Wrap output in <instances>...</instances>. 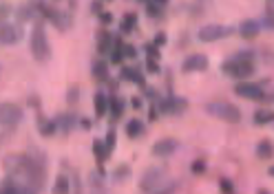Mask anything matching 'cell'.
<instances>
[{"mask_svg": "<svg viewBox=\"0 0 274 194\" xmlns=\"http://www.w3.org/2000/svg\"><path fill=\"white\" fill-rule=\"evenodd\" d=\"M29 49H31V55H34L36 62L45 64L51 60V44H49V38H46V29H45V22L42 20H36L34 29H31Z\"/></svg>", "mask_w": 274, "mask_h": 194, "instance_id": "1", "label": "cell"}, {"mask_svg": "<svg viewBox=\"0 0 274 194\" xmlns=\"http://www.w3.org/2000/svg\"><path fill=\"white\" fill-rule=\"evenodd\" d=\"M226 75L232 79H248L254 75V64H252V53H237L232 60H228L221 66Z\"/></svg>", "mask_w": 274, "mask_h": 194, "instance_id": "2", "label": "cell"}, {"mask_svg": "<svg viewBox=\"0 0 274 194\" xmlns=\"http://www.w3.org/2000/svg\"><path fill=\"white\" fill-rule=\"evenodd\" d=\"M206 113L215 119H221V121H228V124H239L241 121V111L239 106L230 102H210L206 104Z\"/></svg>", "mask_w": 274, "mask_h": 194, "instance_id": "3", "label": "cell"}, {"mask_svg": "<svg viewBox=\"0 0 274 194\" xmlns=\"http://www.w3.org/2000/svg\"><path fill=\"white\" fill-rule=\"evenodd\" d=\"M22 121V108L13 102H0V128L16 130Z\"/></svg>", "mask_w": 274, "mask_h": 194, "instance_id": "4", "label": "cell"}, {"mask_svg": "<svg viewBox=\"0 0 274 194\" xmlns=\"http://www.w3.org/2000/svg\"><path fill=\"white\" fill-rule=\"evenodd\" d=\"M25 31L22 25H11V22H0V44L13 46L18 40H22Z\"/></svg>", "mask_w": 274, "mask_h": 194, "instance_id": "5", "label": "cell"}, {"mask_svg": "<svg viewBox=\"0 0 274 194\" xmlns=\"http://www.w3.org/2000/svg\"><path fill=\"white\" fill-rule=\"evenodd\" d=\"M230 33H232V29L226 25H206V27H201L197 36H199L201 42H217L221 38L230 36Z\"/></svg>", "mask_w": 274, "mask_h": 194, "instance_id": "6", "label": "cell"}, {"mask_svg": "<svg viewBox=\"0 0 274 194\" xmlns=\"http://www.w3.org/2000/svg\"><path fill=\"white\" fill-rule=\"evenodd\" d=\"M234 93H237L239 97H243V99H266V93H263V88L261 86H257V84H250V82H239L237 86H234Z\"/></svg>", "mask_w": 274, "mask_h": 194, "instance_id": "7", "label": "cell"}, {"mask_svg": "<svg viewBox=\"0 0 274 194\" xmlns=\"http://www.w3.org/2000/svg\"><path fill=\"white\" fill-rule=\"evenodd\" d=\"M208 69V55L204 53H192L183 60L182 71L183 73H197V71H206Z\"/></svg>", "mask_w": 274, "mask_h": 194, "instance_id": "8", "label": "cell"}, {"mask_svg": "<svg viewBox=\"0 0 274 194\" xmlns=\"http://www.w3.org/2000/svg\"><path fill=\"white\" fill-rule=\"evenodd\" d=\"M175 150H179V141L173 139V137H164V139L155 141V146H153L155 157H171Z\"/></svg>", "mask_w": 274, "mask_h": 194, "instance_id": "9", "label": "cell"}, {"mask_svg": "<svg viewBox=\"0 0 274 194\" xmlns=\"http://www.w3.org/2000/svg\"><path fill=\"white\" fill-rule=\"evenodd\" d=\"M162 177H164V172L159 168H150L148 172L141 177V181H139V188L144 192H153V190H157V186H159V181H162Z\"/></svg>", "mask_w": 274, "mask_h": 194, "instance_id": "10", "label": "cell"}, {"mask_svg": "<svg viewBox=\"0 0 274 194\" xmlns=\"http://www.w3.org/2000/svg\"><path fill=\"white\" fill-rule=\"evenodd\" d=\"M186 106H188L186 99H182V97H168V99H164V102L159 104V111L166 113V115H182V113L186 111Z\"/></svg>", "mask_w": 274, "mask_h": 194, "instance_id": "11", "label": "cell"}, {"mask_svg": "<svg viewBox=\"0 0 274 194\" xmlns=\"http://www.w3.org/2000/svg\"><path fill=\"white\" fill-rule=\"evenodd\" d=\"M259 31H261V25H259L257 20H243L239 27V36L243 38V40H254V38L259 36Z\"/></svg>", "mask_w": 274, "mask_h": 194, "instance_id": "12", "label": "cell"}, {"mask_svg": "<svg viewBox=\"0 0 274 194\" xmlns=\"http://www.w3.org/2000/svg\"><path fill=\"white\" fill-rule=\"evenodd\" d=\"M144 132H146V126H144V121H141V119L133 117V119L126 121V135H129V139H139Z\"/></svg>", "mask_w": 274, "mask_h": 194, "instance_id": "13", "label": "cell"}, {"mask_svg": "<svg viewBox=\"0 0 274 194\" xmlns=\"http://www.w3.org/2000/svg\"><path fill=\"white\" fill-rule=\"evenodd\" d=\"M93 111H95V117H104L108 113V95L102 91L95 93L93 97Z\"/></svg>", "mask_w": 274, "mask_h": 194, "instance_id": "14", "label": "cell"}, {"mask_svg": "<svg viewBox=\"0 0 274 194\" xmlns=\"http://www.w3.org/2000/svg\"><path fill=\"white\" fill-rule=\"evenodd\" d=\"M55 124H58V128L62 132H71L75 126H78V117L71 115V113H62V115L55 119Z\"/></svg>", "mask_w": 274, "mask_h": 194, "instance_id": "15", "label": "cell"}, {"mask_svg": "<svg viewBox=\"0 0 274 194\" xmlns=\"http://www.w3.org/2000/svg\"><path fill=\"white\" fill-rule=\"evenodd\" d=\"M91 73H93V78L97 79V82H108V64L104 62V60H95L91 66Z\"/></svg>", "mask_w": 274, "mask_h": 194, "instance_id": "16", "label": "cell"}, {"mask_svg": "<svg viewBox=\"0 0 274 194\" xmlns=\"http://www.w3.org/2000/svg\"><path fill=\"white\" fill-rule=\"evenodd\" d=\"M120 78L126 79V82H135V84H139V86H144V75H141L135 66H124L122 73H120Z\"/></svg>", "mask_w": 274, "mask_h": 194, "instance_id": "17", "label": "cell"}, {"mask_svg": "<svg viewBox=\"0 0 274 194\" xmlns=\"http://www.w3.org/2000/svg\"><path fill=\"white\" fill-rule=\"evenodd\" d=\"M111 44H113L111 33H108L106 29L97 31V53H108V51H111Z\"/></svg>", "mask_w": 274, "mask_h": 194, "instance_id": "18", "label": "cell"}, {"mask_svg": "<svg viewBox=\"0 0 274 194\" xmlns=\"http://www.w3.org/2000/svg\"><path fill=\"white\" fill-rule=\"evenodd\" d=\"M38 130L42 137H51L58 130V124H55V119H45L42 115H38Z\"/></svg>", "mask_w": 274, "mask_h": 194, "instance_id": "19", "label": "cell"}, {"mask_svg": "<svg viewBox=\"0 0 274 194\" xmlns=\"http://www.w3.org/2000/svg\"><path fill=\"white\" fill-rule=\"evenodd\" d=\"M257 157L259 159H272L274 157V141L261 139L257 144Z\"/></svg>", "mask_w": 274, "mask_h": 194, "instance_id": "20", "label": "cell"}, {"mask_svg": "<svg viewBox=\"0 0 274 194\" xmlns=\"http://www.w3.org/2000/svg\"><path fill=\"white\" fill-rule=\"evenodd\" d=\"M93 157L97 159V163H104L108 157H111V153H108V148H106V144L104 141H100V139H95L93 141Z\"/></svg>", "mask_w": 274, "mask_h": 194, "instance_id": "21", "label": "cell"}, {"mask_svg": "<svg viewBox=\"0 0 274 194\" xmlns=\"http://www.w3.org/2000/svg\"><path fill=\"white\" fill-rule=\"evenodd\" d=\"M0 192H4V194H18V192H22L20 190V186H18V181L11 177V174H7V177L0 181Z\"/></svg>", "mask_w": 274, "mask_h": 194, "instance_id": "22", "label": "cell"}, {"mask_svg": "<svg viewBox=\"0 0 274 194\" xmlns=\"http://www.w3.org/2000/svg\"><path fill=\"white\" fill-rule=\"evenodd\" d=\"M108 108H111V117H113V119H120L122 113H124V102H122L117 95H111V97H108Z\"/></svg>", "mask_w": 274, "mask_h": 194, "instance_id": "23", "label": "cell"}, {"mask_svg": "<svg viewBox=\"0 0 274 194\" xmlns=\"http://www.w3.org/2000/svg\"><path fill=\"white\" fill-rule=\"evenodd\" d=\"M272 121H274V111L263 108V111L254 113V124H257V126H266V124H272Z\"/></svg>", "mask_w": 274, "mask_h": 194, "instance_id": "24", "label": "cell"}, {"mask_svg": "<svg viewBox=\"0 0 274 194\" xmlns=\"http://www.w3.org/2000/svg\"><path fill=\"white\" fill-rule=\"evenodd\" d=\"M135 25H137V13L135 11H129L124 18H122V33H131L135 29Z\"/></svg>", "mask_w": 274, "mask_h": 194, "instance_id": "25", "label": "cell"}, {"mask_svg": "<svg viewBox=\"0 0 274 194\" xmlns=\"http://www.w3.org/2000/svg\"><path fill=\"white\" fill-rule=\"evenodd\" d=\"M69 179L67 174H58V179H55V186H53V192H69Z\"/></svg>", "mask_w": 274, "mask_h": 194, "instance_id": "26", "label": "cell"}, {"mask_svg": "<svg viewBox=\"0 0 274 194\" xmlns=\"http://www.w3.org/2000/svg\"><path fill=\"white\" fill-rule=\"evenodd\" d=\"M104 144H106V148H108V153H113L115 150V144H117V135H115V130H108V135H106V139H104Z\"/></svg>", "mask_w": 274, "mask_h": 194, "instance_id": "27", "label": "cell"}, {"mask_svg": "<svg viewBox=\"0 0 274 194\" xmlns=\"http://www.w3.org/2000/svg\"><path fill=\"white\" fill-rule=\"evenodd\" d=\"M159 7H162V4H157V2H153V0H150V2L146 4V13H148L150 18H159V16H162Z\"/></svg>", "mask_w": 274, "mask_h": 194, "instance_id": "28", "label": "cell"}, {"mask_svg": "<svg viewBox=\"0 0 274 194\" xmlns=\"http://www.w3.org/2000/svg\"><path fill=\"white\" fill-rule=\"evenodd\" d=\"M11 13H13V9H11V4H9V2L0 4V22H7Z\"/></svg>", "mask_w": 274, "mask_h": 194, "instance_id": "29", "label": "cell"}, {"mask_svg": "<svg viewBox=\"0 0 274 194\" xmlns=\"http://www.w3.org/2000/svg\"><path fill=\"white\" fill-rule=\"evenodd\" d=\"M78 99H80V86L75 84V86H71V88H69V93H67V102H69V104H78Z\"/></svg>", "mask_w": 274, "mask_h": 194, "instance_id": "30", "label": "cell"}, {"mask_svg": "<svg viewBox=\"0 0 274 194\" xmlns=\"http://www.w3.org/2000/svg\"><path fill=\"white\" fill-rule=\"evenodd\" d=\"M219 190H221V192H228V194H232V192H234V186H232V181H230V179H219Z\"/></svg>", "mask_w": 274, "mask_h": 194, "instance_id": "31", "label": "cell"}, {"mask_svg": "<svg viewBox=\"0 0 274 194\" xmlns=\"http://www.w3.org/2000/svg\"><path fill=\"white\" fill-rule=\"evenodd\" d=\"M204 172H206V161H204V159L192 161V174H204Z\"/></svg>", "mask_w": 274, "mask_h": 194, "instance_id": "32", "label": "cell"}, {"mask_svg": "<svg viewBox=\"0 0 274 194\" xmlns=\"http://www.w3.org/2000/svg\"><path fill=\"white\" fill-rule=\"evenodd\" d=\"M122 53H124V58H129V60H135L137 58V49H135V46H131V44L122 46Z\"/></svg>", "mask_w": 274, "mask_h": 194, "instance_id": "33", "label": "cell"}, {"mask_svg": "<svg viewBox=\"0 0 274 194\" xmlns=\"http://www.w3.org/2000/svg\"><path fill=\"white\" fill-rule=\"evenodd\" d=\"M146 53H148V58L159 60V46H155L153 42H148V44H146Z\"/></svg>", "mask_w": 274, "mask_h": 194, "instance_id": "34", "label": "cell"}, {"mask_svg": "<svg viewBox=\"0 0 274 194\" xmlns=\"http://www.w3.org/2000/svg\"><path fill=\"white\" fill-rule=\"evenodd\" d=\"M146 71H148V73H159L157 60H155V58H148V60H146Z\"/></svg>", "mask_w": 274, "mask_h": 194, "instance_id": "35", "label": "cell"}, {"mask_svg": "<svg viewBox=\"0 0 274 194\" xmlns=\"http://www.w3.org/2000/svg\"><path fill=\"white\" fill-rule=\"evenodd\" d=\"M153 44L155 46H164V44H166V33H157V36H155V40H153Z\"/></svg>", "mask_w": 274, "mask_h": 194, "instance_id": "36", "label": "cell"}, {"mask_svg": "<svg viewBox=\"0 0 274 194\" xmlns=\"http://www.w3.org/2000/svg\"><path fill=\"white\" fill-rule=\"evenodd\" d=\"M129 177V165H120V170L115 172V179H124Z\"/></svg>", "mask_w": 274, "mask_h": 194, "instance_id": "37", "label": "cell"}, {"mask_svg": "<svg viewBox=\"0 0 274 194\" xmlns=\"http://www.w3.org/2000/svg\"><path fill=\"white\" fill-rule=\"evenodd\" d=\"M100 22H102V25H111V22H113V16H111V13H106V11H102V13H100Z\"/></svg>", "mask_w": 274, "mask_h": 194, "instance_id": "38", "label": "cell"}, {"mask_svg": "<svg viewBox=\"0 0 274 194\" xmlns=\"http://www.w3.org/2000/svg\"><path fill=\"white\" fill-rule=\"evenodd\" d=\"M266 16L274 18V0H266Z\"/></svg>", "mask_w": 274, "mask_h": 194, "instance_id": "39", "label": "cell"}, {"mask_svg": "<svg viewBox=\"0 0 274 194\" xmlns=\"http://www.w3.org/2000/svg\"><path fill=\"white\" fill-rule=\"evenodd\" d=\"M91 183H93V188H95V190H102V179L97 177V174H91Z\"/></svg>", "mask_w": 274, "mask_h": 194, "instance_id": "40", "label": "cell"}, {"mask_svg": "<svg viewBox=\"0 0 274 194\" xmlns=\"http://www.w3.org/2000/svg\"><path fill=\"white\" fill-rule=\"evenodd\" d=\"M91 7H93V13H97V16L102 13V2H100V0H95V2H93Z\"/></svg>", "mask_w": 274, "mask_h": 194, "instance_id": "41", "label": "cell"}, {"mask_svg": "<svg viewBox=\"0 0 274 194\" xmlns=\"http://www.w3.org/2000/svg\"><path fill=\"white\" fill-rule=\"evenodd\" d=\"M157 117H159V115H157V108H155V106H150V111H148V119H150V121H155Z\"/></svg>", "mask_w": 274, "mask_h": 194, "instance_id": "42", "label": "cell"}, {"mask_svg": "<svg viewBox=\"0 0 274 194\" xmlns=\"http://www.w3.org/2000/svg\"><path fill=\"white\" fill-rule=\"evenodd\" d=\"M131 106H133L135 111H139V108H141V99L139 97H133V99H131Z\"/></svg>", "mask_w": 274, "mask_h": 194, "instance_id": "43", "label": "cell"}, {"mask_svg": "<svg viewBox=\"0 0 274 194\" xmlns=\"http://www.w3.org/2000/svg\"><path fill=\"white\" fill-rule=\"evenodd\" d=\"M80 126H82L84 130H89V128H91V121H89V119H82V121H80Z\"/></svg>", "mask_w": 274, "mask_h": 194, "instance_id": "44", "label": "cell"}, {"mask_svg": "<svg viewBox=\"0 0 274 194\" xmlns=\"http://www.w3.org/2000/svg\"><path fill=\"white\" fill-rule=\"evenodd\" d=\"M268 174H270V177H274V165H272V168H268Z\"/></svg>", "mask_w": 274, "mask_h": 194, "instance_id": "45", "label": "cell"}, {"mask_svg": "<svg viewBox=\"0 0 274 194\" xmlns=\"http://www.w3.org/2000/svg\"><path fill=\"white\" fill-rule=\"evenodd\" d=\"M153 2H157V4H166L168 0H153Z\"/></svg>", "mask_w": 274, "mask_h": 194, "instance_id": "46", "label": "cell"}]
</instances>
